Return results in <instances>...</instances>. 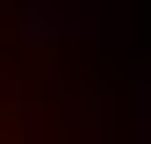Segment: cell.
Instances as JSON below:
<instances>
[{
	"label": "cell",
	"mask_w": 151,
	"mask_h": 144,
	"mask_svg": "<svg viewBox=\"0 0 151 144\" xmlns=\"http://www.w3.org/2000/svg\"><path fill=\"white\" fill-rule=\"evenodd\" d=\"M0 144H151V58L115 0H0Z\"/></svg>",
	"instance_id": "6da1fadb"
}]
</instances>
